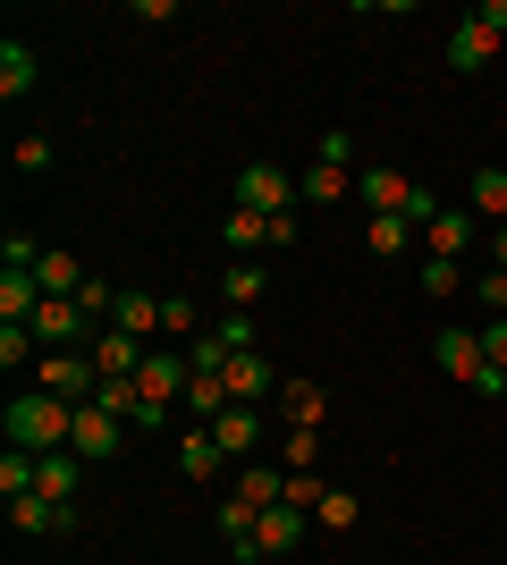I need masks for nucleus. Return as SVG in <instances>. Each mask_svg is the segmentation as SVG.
<instances>
[{"label": "nucleus", "instance_id": "24", "mask_svg": "<svg viewBox=\"0 0 507 565\" xmlns=\"http://www.w3.org/2000/svg\"><path fill=\"white\" fill-rule=\"evenodd\" d=\"M34 279H43V296H76V287L94 279V270H85V262H76V254H60V245H51V254H43V270H34Z\"/></svg>", "mask_w": 507, "mask_h": 565}, {"label": "nucleus", "instance_id": "22", "mask_svg": "<svg viewBox=\"0 0 507 565\" xmlns=\"http://www.w3.org/2000/svg\"><path fill=\"white\" fill-rule=\"evenodd\" d=\"M406 245H414V220H398V212L363 220V254H372V262H398Z\"/></svg>", "mask_w": 507, "mask_h": 565}, {"label": "nucleus", "instance_id": "20", "mask_svg": "<svg viewBox=\"0 0 507 565\" xmlns=\"http://www.w3.org/2000/svg\"><path fill=\"white\" fill-rule=\"evenodd\" d=\"M263 296H271V270H263V262H237V270L220 279V305H229V312H254Z\"/></svg>", "mask_w": 507, "mask_h": 565}, {"label": "nucleus", "instance_id": "4", "mask_svg": "<svg viewBox=\"0 0 507 565\" xmlns=\"http://www.w3.org/2000/svg\"><path fill=\"white\" fill-rule=\"evenodd\" d=\"M187 380H194V354H187V347H152V354H145V372H136V388H145V405L178 414V397H187Z\"/></svg>", "mask_w": 507, "mask_h": 565}, {"label": "nucleus", "instance_id": "16", "mask_svg": "<svg viewBox=\"0 0 507 565\" xmlns=\"http://www.w3.org/2000/svg\"><path fill=\"white\" fill-rule=\"evenodd\" d=\"M296 541H305V507H263L254 548H263V557H296Z\"/></svg>", "mask_w": 507, "mask_h": 565}, {"label": "nucleus", "instance_id": "25", "mask_svg": "<svg viewBox=\"0 0 507 565\" xmlns=\"http://www.w3.org/2000/svg\"><path fill=\"white\" fill-rule=\"evenodd\" d=\"M51 245H34V228H9L0 236V270H43Z\"/></svg>", "mask_w": 507, "mask_h": 565}, {"label": "nucleus", "instance_id": "18", "mask_svg": "<svg viewBox=\"0 0 507 565\" xmlns=\"http://www.w3.org/2000/svg\"><path fill=\"white\" fill-rule=\"evenodd\" d=\"M229 498H245V507H279V498H288V465H237Z\"/></svg>", "mask_w": 507, "mask_h": 565}, {"label": "nucleus", "instance_id": "8", "mask_svg": "<svg viewBox=\"0 0 507 565\" xmlns=\"http://www.w3.org/2000/svg\"><path fill=\"white\" fill-rule=\"evenodd\" d=\"M85 354H94V372L102 380H136V372H145V338H127V330H110V321H102V330L94 338H85Z\"/></svg>", "mask_w": 507, "mask_h": 565}, {"label": "nucleus", "instance_id": "35", "mask_svg": "<svg viewBox=\"0 0 507 565\" xmlns=\"http://www.w3.org/2000/svg\"><path fill=\"white\" fill-rule=\"evenodd\" d=\"M474 296H483L490 312H507V270H490V262H483V279H474Z\"/></svg>", "mask_w": 507, "mask_h": 565}, {"label": "nucleus", "instance_id": "14", "mask_svg": "<svg viewBox=\"0 0 507 565\" xmlns=\"http://www.w3.org/2000/svg\"><path fill=\"white\" fill-rule=\"evenodd\" d=\"M432 363H440L448 380H465V388L490 372V363H483V338H474V330H440V338H432Z\"/></svg>", "mask_w": 507, "mask_h": 565}, {"label": "nucleus", "instance_id": "32", "mask_svg": "<svg viewBox=\"0 0 507 565\" xmlns=\"http://www.w3.org/2000/svg\"><path fill=\"white\" fill-rule=\"evenodd\" d=\"M314 456H321V430L288 423V472H314Z\"/></svg>", "mask_w": 507, "mask_h": 565}, {"label": "nucleus", "instance_id": "23", "mask_svg": "<svg viewBox=\"0 0 507 565\" xmlns=\"http://www.w3.org/2000/svg\"><path fill=\"white\" fill-rule=\"evenodd\" d=\"M220 465H229V456H220L212 430H187V439H178V472H187V481H220Z\"/></svg>", "mask_w": 507, "mask_h": 565}, {"label": "nucleus", "instance_id": "7", "mask_svg": "<svg viewBox=\"0 0 507 565\" xmlns=\"http://www.w3.org/2000/svg\"><path fill=\"white\" fill-rule=\"evenodd\" d=\"M68 448L85 456V465H110V456L127 448V423H119V414H102V405H76V430H68Z\"/></svg>", "mask_w": 507, "mask_h": 565}, {"label": "nucleus", "instance_id": "9", "mask_svg": "<svg viewBox=\"0 0 507 565\" xmlns=\"http://www.w3.org/2000/svg\"><path fill=\"white\" fill-rule=\"evenodd\" d=\"M9 532H25V541H68L76 507H60V498H9Z\"/></svg>", "mask_w": 507, "mask_h": 565}, {"label": "nucleus", "instance_id": "13", "mask_svg": "<svg viewBox=\"0 0 507 565\" xmlns=\"http://www.w3.org/2000/svg\"><path fill=\"white\" fill-rule=\"evenodd\" d=\"M76 490H85V456H76V448L34 456V498H60V507H76Z\"/></svg>", "mask_w": 507, "mask_h": 565}, {"label": "nucleus", "instance_id": "2", "mask_svg": "<svg viewBox=\"0 0 507 565\" xmlns=\"http://www.w3.org/2000/svg\"><path fill=\"white\" fill-rule=\"evenodd\" d=\"M499 43H507V0H483V9H465L457 34H448V68L483 76L490 60H499Z\"/></svg>", "mask_w": 507, "mask_h": 565}, {"label": "nucleus", "instance_id": "29", "mask_svg": "<svg viewBox=\"0 0 507 565\" xmlns=\"http://www.w3.org/2000/svg\"><path fill=\"white\" fill-rule=\"evenodd\" d=\"M0 498H34V456H25V448L0 456Z\"/></svg>", "mask_w": 507, "mask_h": 565}, {"label": "nucleus", "instance_id": "31", "mask_svg": "<svg viewBox=\"0 0 507 565\" xmlns=\"http://www.w3.org/2000/svg\"><path fill=\"white\" fill-rule=\"evenodd\" d=\"M465 287V262H440V254H423V296H457Z\"/></svg>", "mask_w": 507, "mask_h": 565}, {"label": "nucleus", "instance_id": "28", "mask_svg": "<svg viewBox=\"0 0 507 565\" xmlns=\"http://www.w3.org/2000/svg\"><path fill=\"white\" fill-rule=\"evenodd\" d=\"M212 338H220L229 354H254V347H263V338H254V312H220V321H212Z\"/></svg>", "mask_w": 507, "mask_h": 565}, {"label": "nucleus", "instance_id": "11", "mask_svg": "<svg viewBox=\"0 0 507 565\" xmlns=\"http://www.w3.org/2000/svg\"><path fill=\"white\" fill-rule=\"evenodd\" d=\"M356 194H363V220H381V212H398V220H406L414 178H406V169H356Z\"/></svg>", "mask_w": 507, "mask_h": 565}, {"label": "nucleus", "instance_id": "10", "mask_svg": "<svg viewBox=\"0 0 507 565\" xmlns=\"http://www.w3.org/2000/svg\"><path fill=\"white\" fill-rule=\"evenodd\" d=\"M220 439V456H229V465H254V448H263V405H229V414H220V423H203Z\"/></svg>", "mask_w": 507, "mask_h": 565}, {"label": "nucleus", "instance_id": "1", "mask_svg": "<svg viewBox=\"0 0 507 565\" xmlns=\"http://www.w3.org/2000/svg\"><path fill=\"white\" fill-rule=\"evenodd\" d=\"M9 448H25V456H51V448H68V430H76V405L68 397H51V388H18L9 397Z\"/></svg>", "mask_w": 507, "mask_h": 565}, {"label": "nucleus", "instance_id": "3", "mask_svg": "<svg viewBox=\"0 0 507 565\" xmlns=\"http://www.w3.org/2000/svg\"><path fill=\"white\" fill-rule=\"evenodd\" d=\"M237 203H245V212H263V220L305 212V194L288 186V169H271V161H245V169H237Z\"/></svg>", "mask_w": 507, "mask_h": 565}, {"label": "nucleus", "instance_id": "12", "mask_svg": "<svg viewBox=\"0 0 507 565\" xmlns=\"http://www.w3.org/2000/svg\"><path fill=\"white\" fill-rule=\"evenodd\" d=\"M220 380H229V397H237V405L279 397V363H271L263 347H254V354H229V372H220Z\"/></svg>", "mask_w": 507, "mask_h": 565}, {"label": "nucleus", "instance_id": "36", "mask_svg": "<svg viewBox=\"0 0 507 565\" xmlns=\"http://www.w3.org/2000/svg\"><path fill=\"white\" fill-rule=\"evenodd\" d=\"M474 397H490V405H499V397H507V372H499V363H490V372H483V380H474Z\"/></svg>", "mask_w": 507, "mask_h": 565}, {"label": "nucleus", "instance_id": "6", "mask_svg": "<svg viewBox=\"0 0 507 565\" xmlns=\"http://www.w3.org/2000/svg\"><path fill=\"white\" fill-rule=\"evenodd\" d=\"M483 220H474V212H465V203H440V220H432V228H423V254H440V262H465V254H474V245H483Z\"/></svg>", "mask_w": 507, "mask_h": 565}, {"label": "nucleus", "instance_id": "33", "mask_svg": "<svg viewBox=\"0 0 507 565\" xmlns=\"http://www.w3.org/2000/svg\"><path fill=\"white\" fill-rule=\"evenodd\" d=\"M474 338H483V363H499V372H507V312H490Z\"/></svg>", "mask_w": 507, "mask_h": 565}, {"label": "nucleus", "instance_id": "37", "mask_svg": "<svg viewBox=\"0 0 507 565\" xmlns=\"http://www.w3.org/2000/svg\"><path fill=\"white\" fill-rule=\"evenodd\" d=\"M490 270H507V220L490 228Z\"/></svg>", "mask_w": 507, "mask_h": 565}, {"label": "nucleus", "instance_id": "27", "mask_svg": "<svg viewBox=\"0 0 507 565\" xmlns=\"http://www.w3.org/2000/svg\"><path fill=\"white\" fill-rule=\"evenodd\" d=\"M0 363H9V372H34V363H43L34 330H9V321H0Z\"/></svg>", "mask_w": 507, "mask_h": 565}, {"label": "nucleus", "instance_id": "30", "mask_svg": "<svg viewBox=\"0 0 507 565\" xmlns=\"http://www.w3.org/2000/svg\"><path fill=\"white\" fill-rule=\"evenodd\" d=\"M314 523H321V532H356V490H321Z\"/></svg>", "mask_w": 507, "mask_h": 565}, {"label": "nucleus", "instance_id": "17", "mask_svg": "<svg viewBox=\"0 0 507 565\" xmlns=\"http://www.w3.org/2000/svg\"><path fill=\"white\" fill-rule=\"evenodd\" d=\"M34 76H43L34 43H18V34H9V43H0V102H25V94H34Z\"/></svg>", "mask_w": 507, "mask_h": 565}, {"label": "nucleus", "instance_id": "19", "mask_svg": "<svg viewBox=\"0 0 507 565\" xmlns=\"http://www.w3.org/2000/svg\"><path fill=\"white\" fill-rule=\"evenodd\" d=\"M465 212L483 220V228H499L507 220V169H474V178H465Z\"/></svg>", "mask_w": 507, "mask_h": 565}, {"label": "nucleus", "instance_id": "21", "mask_svg": "<svg viewBox=\"0 0 507 565\" xmlns=\"http://www.w3.org/2000/svg\"><path fill=\"white\" fill-rule=\"evenodd\" d=\"M279 405H288V423L321 430V414H330V388H321V380H279Z\"/></svg>", "mask_w": 507, "mask_h": 565}, {"label": "nucleus", "instance_id": "15", "mask_svg": "<svg viewBox=\"0 0 507 565\" xmlns=\"http://www.w3.org/2000/svg\"><path fill=\"white\" fill-rule=\"evenodd\" d=\"M161 305L169 296H145V287H119V312H110V330H127V338H161Z\"/></svg>", "mask_w": 507, "mask_h": 565}, {"label": "nucleus", "instance_id": "34", "mask_svg": "<svg viewBox=\"0 0 507 565\" xmlns=\"http://www.w3.org/2000/svg\"><path fill=\"white\" fill-rule=\"evenodd\" d=\"M321 490H330L321 472H288V498H279V507H321Z\"/></svg>", "mask_w": 507, "mask_h": 565}, {"label": "nucleus", "instance_id": "26", "mask_svg": "<svg viewBox=\"0 0 507 565\" xmlns=\"http://www.w3.org/2000/svg\"><path fill=\"white\" fill-rule=\"evenodd\" d=\"M9 161H18V178H43V169L60 161V143H51L43 127H34V136H18V152H9Z\"/></svg>", "mask_w": 507, "mask_h": 565}, {"label": "nucleus", "instance_id": "5", "mask_svg": "<svg viewBox=\"0 0 507 565\" xmlns=\"http://www.w3.org/2000/svg\"><path fill=\"white\" fill-rule=\"evenodd\" d=\"M296 194H305V203H347V127H330V136H321V152H314V169H305V178H296Z\"/></svg>", "mask_w": 507, "mask_h": 565}]
</instances>
